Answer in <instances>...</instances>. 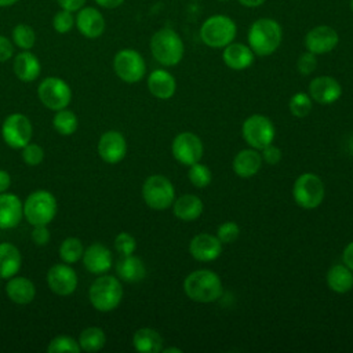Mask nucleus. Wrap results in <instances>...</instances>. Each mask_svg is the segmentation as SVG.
Listing matches in <instances>:
<instances>
[{"label":"nucleus","instance_id":"nucleus-1","mask_svg":"<svg viewBox=\"0 0 353 353\" xmlns=\"http://www.w3.org/2000/svg\"><path fill=\"white\" fill-rule=\"evenodd\" d=\"M248 46L254 54L266 57L273 54L281 44L283 29L276 19L259 18L248 29Z\"/></svg>","mask_w":353,"mask_h":353},{"label":"nucleus","instance_id":"nucleus-2","mask_svg":"<svg viewBox=\"0 0 353 353\" xmlns=\"http://www.w3.org/2000/svg\"><path fill=\"white\" fill-rule=\"evenodd\" d=\"M183 290L192 301L210 303L222 295V281L215 272L199 269L186 276Z\"/></svg>","mask_w":353,"mask_h":353},{"label":"nucleus","instance_id":"nucleus-3","mask_svg":"<svg viewBox=\"0 0 353 353\" xmlns=\"http://www.w3.org/2000/svg\"><path fill=\"white\" fill-rule=\"evenodd\" d=\"M150 51L153 58L164 66H175L183 57V41L171 28L159 29L150 39Z\"/></svg>","mask_w":353,"mask_h":353},{"label":"nucleus","instance_id":"nucleus-4","mask_svg":"<svg viewBox=\"0 0 353 353\" xmlns=\"http://www.w3.org/2000/svg\"><path fill=\"white\" fill-rule=\"evenodd\" d=\"M237 33L236 22L223 14L208 17L200 28L201 41L211 48H223L230 44Z\"/></svg>","mask_w":353,"mask_h":353},{"label":"nucleus","instance_id":"nucleus-5","mask_svg":"<svg viewBox=\"0 0 353 353\" xmlns=\"http://www.w3.org/2000/svg\"><path fill=\"white\" fill-rule=\"evenodd\" d=\"M91 305L99 312H112L123 299V287L114 276H99L88 290Z\"/></svg>","mask_w":353,"mask_h":353},{"label":"nucleus","instance_id":"nucleus-6","mask_svg":"<svg viewBox=\"0 0 353 353\" xmlns=\"http://www.w3.org/2000/svg\"><path fill=\"white\" fill-rule=\"evenodd\" d=\"M57 215V199L48 190L30 193L23 203V216L30 225H48Z\"/></svg>","mask_w":353,"mask_h":353},{"label":"nucleus","instance_id":"nucleus-7","mask_svg":"<svg viewBox=\"0 0 353 353\" xmlns=\"http://www.w3.org/2000/svg\"><path fill=\"white\" fill-rule=\"evenodd\" d=\"M142 197L145 203L157 211L167 210L175 200V189L168 178L164 175H150L142 186Z\"/></svg>","mask_w":353,"mask_h":353},{"label":"nucleus","instance_id":"nucleus-8","mask_svg":"<svg viewBox=\"0 0 353 353\" xmlns=\"http://www.w3.org/2000/svg\"><path fill=\"white\" fill-rule=\"evenodd\" d=\"M324 193L325 190L323 181L312 172H305L299 175L292 188V196L295 203L305 210L319 207L324 199Z\"/></svg>","mask_w":353,"mask_h":353},{"label":"nucleus","instance_id":"nucleus-9","mask_svg":"<svg viewBox=\"0 0 353 353\" xmlns=\"http://www.w3.org/2000/svg\"><path fill=\"white\" fill-rule=\"evenodd\" d=\"M37 95L46 108L51 110H61L68 108L70 103L72 90L61 77L48 76L39 84Z\"/></svg>","mask_w":353,"mask_h":353},{"label":"nucleus","instance_id":"nucleus-10","mask_svg":"<svg viewBox=\"0 0 353 353\" xmlns=\"http://www.w3.org/2000/svg\"><path fill=\"white\" fill-rule=\"evenodd\" d=\"M33 127L30 120L22 113L8 114L1 124V137L12 149H22L32 141Z\"/></svg>","mask_w":353,"mask_h":353},{"label":"nucleus","instance_id":"nucleus-11","mask_svg":"<svg viewBox=\"0 0 353 353\" xmlns=\"http://www.w3.org/2000/svg\"><path fill=\"white\" fill-rule=\"evenodd\" d=\"M243 138L254 149L262 150L274 139V125L263 114H252L243 123Z\"/></svg>","mask_w":353,"mask_h":353},{"label":"nucleus","instance_id":"nucleus-12","mask_svg":"<svg viewBox=\"0 0 353 353\" xmlns=\"http://www.w3.org/2000/svg\"><path fill=\"white\" fill-rule=\"evenodd\" d=\"M113 69L123 81L137 83L145 76L146 65L138 51L132 48H124L114 55Z\"/></svg>","mask_w":353,"mask_h":353},{"label":"nucleus","instance_id":"nucleus-13","mask_svg":"<svg viewBox=\"0 0 353 353\" xmlns=\"http://www.w3.org/2000/svg\"><path fill=\"white\" fill-rule=\"evenodd\" d=\"M203 142L193 132H181L178 134L171 145L172 156L176 161L183 165H192L203 157Z\"/></svg>","mask_w":353,"mask_h":353},{"label":"nucleus","instance_id":"nucleus-14","mask_svg":"<svg viewBox=\"0 0 353 353\" xmlns=\"http://www.w3.org/2000/svg\"><path fill=\"white\" fill-rule=\"evenodd\" d=\"M47 284L54 294L66 296L74 292L77 287V274L69 263H55L47 272Z\"/></svg>","mask_w":353,"mask_h":353},{"label":"nucleus","instance_id":"nucleus-15","mask_svg":"<svg viewBox=\"0 0 353 353\" xmlns=\"http://www.w3.org/2000/svg\"><path fill=\"white\" fill-rule=\"evenodd\" d=\"M339 41L336 30L328 25L312 28L305 36V47L307 51L320 55L332 51Z\"/></svg>","mask_w":353,"mask_h":353},{"label":"nucleus","instance_id":"nucleus-16","mask_svg":"<svg viewBox=\"0 0 353 353\" xmlns=\"http://www.w3.org/2000/svg\"><path fill=\"white\" fill-rule=\"evenodd\" d=\"M127 142L121 132L110 130L101 135L98 141V154L109 164H116L125 157Z\"/></svg>","mask_w":353,"mask_h":353},{"label":"nucleus","instance_id":"nucleus-17","mask_svg":"<svg viewBox=\"0 0 353 353\" xmlns=\"http://www.w3.org/2000/svg\"><path fill=\"white\" fill-rule=\"evenodd\" d=\"M342 94L341 84L331 76L314 77L309 84V95L317 103L330 105L339 99Z\"/></svg>","mask_w":353,"mask_h":353},{"label":"nucleus","instance_id":"nucleus-18","mask_svg":"<svg viewBox=\"0 0 353 353\" xmlns=\"http://www.w3.org/2000/svg\"><path fill=\"white\" fill-rule=\"evenodd\" d=\"M190 255L200 262H210L216 259L222 252V243L216 236L200 233L190 240Z\"/></svg>","mask_w":353,"mask_h":353},{"label":"nucleus","instance_id":"nucleus-19","mask_svg":"<svg viewBox=\"0 0 353 353\" xmlns=\"http://www.w3.org/2000/svg\"><path fill=\"white\" fill-rule=\"evenodd\" d=\"M76 26L87 39H97L105 30V18L95 7H81L76 15Z\"/></svg>","mask_w":353,"mask_h":353},{"label":"nucleus","instance_id":"nucleus-20","mask_svg":"<svg viewBox=\"0 0 353 353\" xmlns=\"http://www.w3.org/2000/svg\"><path fill=\"white\" fill-rule=\"evenodd\" d=\"M81 258L84 268L94 274L106 273L110 269L113 261L110 250L101 243H92L91 245H88L84 250Z\"/></svg>","mask_w":353,"mask_h":353},{"label":"nucleus","instance_id":"nucleus-21","mask_svg":"<svg viewBox=\"0 0 353 353\" xmlns=\"http://www.w3.org/2000/svg\"><path fill=\"white\" fill-rule=\"evenodd\" d=\"M23 216V204L14 193H0V229L15 228Z\"/></svg>","mask_w":353,"mask_h":353},{"label":"nucleus","instance_id":"nucleus-22","mask_svg":"<svg viewBox=\"0 0 353 353\" xmlns=\"http://www.w3.org/2000/svg\"><path fill=\"white\" fill-rule=\"evenodd\" d=\"M254 55L255 54L250 48V46L232 41L230 44L223 47L222 59L228 68L233 70H244L252 65Z\"/></svg>","mask_w":353,"mask_h":353},{"label":"nucleus","instance_id":"nucleus-23","mask_svg":"<svg viewBox=\"0 0 353 353\" xmlns=\"http://www.w3.org/2000/svg\"><path fill=\"white\" fill-rule=\"evenodd\" d=\"M12 69L15 76L21 81L30 83L40 76L41 65L39 58L33 52H30L29 50H23L14 58Z\"/></svg>","mask_w":353,"mask_h":353},{"label":"nucleus","instance_id":"nucleus-24","mask_svg":"<svg viewBox=\"0 0 353 353\" xmlns=\"http://www.w3.org/2000/svg\"><path fill=\"white\" fill-rule=\"evenodd\" d=\"M148 88L153 97L159 99H170L175 94L176 83L170 72L156 69L148 77Z\"/></svg>","mask_w":353,"mask_h":353},{"label":"nucleus","instance_id":"nucleus-25","mask_svg":"<svg viewBox=\"0 0 353 353\" xmlns=\"http://www.w3.org/2000/svg\"><path fill=\"white\" fill-rule=\"evenodd\" d=\"M262 165V156L256 149H243L233 159V171L240 178L254 176Z\"/></svg>","mask_w":353,"mask_h":353},{"label":"nucleus","instance_id":"nucleus-26","mask_svg":"<svg viewBox=\"0 0 353 353\" xmlns=\"http://www.w3.org/2000/svg\"><path fill=\"white\" fill-rule=\"evenodd\" d=\"M7 296L18 303V305H26L30 303L34 299L36 295V287L32 280L23 276H12L8 279V283L6 285Z\"/></svg>","mask_w":353,"mask_h":353},{"label":"nucleus","instance_id":"nucleus-27","mask_svg":"<svg viewBox=\"0 0 353 353\" xmlns=\"http://www.w3.org/2000/svg\"><path fill=\"white\" fill-rule=\"evenodd\" d=\"M172 204H174L172 208H174L175 216L185 222L197 219L201 215L204 208L201 199L197 197L196 194H183L176 200H174Z\"/></svg>","mask_w":353,"mask_h":353},{"label":"nucleus","instance_id":"nucleus-28","mask_svg":"<svg viewBox=\"0 0 353 353\" xmlns=\"http://www.w3.org/2000/svg\"><path fill=\"white\" fill-rule=\"evenodd\" d=\"M22 263L19 250L11 243H0V279H11L15 276Z\"/></svg>","mask_w":353,"mask_h":353},{"label":"nucleus","instance_id":"nucleus-29","mask_svg":"<svg viewBox=\"0 0 353 353\" xmlns=\"http://www.w3.org/2000/svg\"><path fill=\"white\" fill-rule=\"evenodd\" d=\"M117 276L127 283H138L146 276V268L141 258L131 255H123L116 265Z\"/></svg>","mask_w":353,"mask_h":353},{"label":"nucleus","instance_id":"nucleus-30","mask_svg":"<svg viewBox=\"0 0 353 353\" xmlns=\"http://www.w3.org/2000/svg\"><path fill=\"white\" fill-rule=\"evenodd\" d=\"M132 345L141 353H159L163 350V338L153 328H139L132 336Z\"/></svg>","mask_w":353,"mask_h":353},{"label":"nucleus","instance_id":"nucleus-31","mask_svg":"<svg viewBox=\"0 0 353 353\" xmlns=\"http://www.w3.org/2000/svg\"><path fill=\"white\" fill-rule=\"evenodd\" d=\"M328 287L338 294H345L353 288V272L343 265H334L327 272Z\"/></svg>","mask_w":353,"mask_h":353},{"label":"nucleus","instance_id":"nucleus-32","mask_svg":"<svg viewBox=\"0 0 353 353\" xmlns=\"http://www.w3.org/2000/svg\"><path fill=\"white\" fill-rule=\"evenodd\" d=\"M106 343V335L99 327H88L80 332L79 345L80 349L88 353L101 350Z\"/></svg>","mask_w":353,"mask_h":353},{"label":"nucleus","instance_id":"nucleus-33","mask_svg":"<svg viewBox=\"0 0 353 353\" xmlns=\"http://www.w3.org/2000/svg\"><path fill=\"white\" fill-rule=\"evenodd\" d=\"M79 125V119L77 116L72 112L65 109L57 110V113L52 117V127L55 128V131L61 135H72Z\"/></svg>","mask_w":353,"mask_h":353},{"label":"nucleus","instance_id":"nucleus-34","mask_svg":"<svg viewBox=\"0 0 353 353\" xmlns=\"http://www.w3.org/2000/svg\"><path fill=\"white\" fill-rule=\"evenodd\" d=\"M84 248L79 239L68 237L61 243L59 256L65 263H74L83 256Z\"/></svg>","mask_w":353,"mask_h":353},{"label":"nucleus","instance_id":"nucleus-35","mask_svg":"<svg viewBox=\"0 0 353 353\" xmlns=\"http://www.w3.org/2000/svg\"><path fill=\"white\" fill-rule=\"evenodd\" d=\"M12 43L21 50H30L36 43V33L32 26L26 23H18L12 29Z\"/></svg>","mask_w":353,"mask_h":353},{"label":"nucleus","instance_id":"nucleus-36","mask_svg":"<svg viewBox=\"0 0 353 353\" xmlns=\"http://www.w3.org/2000/svg\"><path fill=\"white\" fill-rule=\"evenodd\" d=\"M80 345L79 341L69 335H58L52 338L47 346L48 353H63V352H70V353H79Z\"/></svg>","mask_w":353,"mask_h":353},{"label":"nucleus","instance_id":"nucleus-37","mask_svg":"<svg viewBox=\"0 0 353 353\" xmlns=\"http://www.w3.org/2000/svg\"><path fill=\"white\" fill-rule=\"evenodd\" d=\"M188 176H189V181L193 186L201 189V188H205V186L210 185L212 174H211L210 168L205 164H201V163L197 161V163L189 165Z\"/></svg>","mask_w":353,"mask_h":353},{"label":"nucleus","instance_id":"nucleus-38","mask_svg":"<svg viewBox=\"0 0 353 353\" xmlns=\"http://www.w3.org/2000/svg\"><path fill=\"white\" fill-rule=\"evenodd\" d=\"M288 108L294 116L305 117L312 110V98L305 92H296L291 97Z\"/></svg>","mask_w":353,"mask_h":353},{"label":"nucleus","instance_id":"nucleus-39","mask_svg":"<svg viewBox=\"0 0 353 353\" xmlns=\"http://www.w3.org/2000/svg\"><path fill=\"white\" fill-rule=\"evenodd\" d=\"M74 25H76V17L73 15L72 11H68V10L58 11L52 18V28L59 34H65L70 32Z\"/></svg>","mask_w":353,"mask_h":353},{"label":"nucleus","instance_id":"nucleus-40","mask_svg":"<svg viewBox=\"0 0 353 353\" xmlns=\"http://www.w3.org/2000/svg\"><path fill=\"white\" fill-rule=\"evenodd\" d=\"M22 160L25 164L34 167L39 165L44 160V150L40 145L29 142L26 146L22 148Z\"/></svg>","mask_w":353,"mask_h":353},{"label":"nucleus","instance_id":"nucleus-41","mask_svg":"<svg viewBox=\"0 0 353 353\" xmlns=\"http://www.w3.org/2000/svg\"><path fill=\"white\" fill-rule=\"evenodd\" d=\"M114 248L120 255H131L137 250V241L130 233L121 232L114 239Z\"/></svg>","mask_w":353,"mask_h":353},{"label":"nucleus","instance_id":"nucleus-42","mask_svg":"<svg viewBox=\"0 0 353 353\" xmlns=\"http://www.w3.org/2000/svg\"><path fill=\"white\" fill-rule=\"evenodd\" d=\"M240 234V228L234 222H223L218 230H216V237L221 240L222 244H229L233 243Z\"/></svg>","mask_w":353,"mask_h":353},{"label":"nucleus","instance_id":"nucleus-43","mask_svg":"<svg viewBox=\"0 0 353 353\" xmlns=\"http://www.w3.org/2000/svg\"><path fill=\"white\" fill-rule=\"evenodd\" d=\"M317 66V58H316V54L310 52V51H306L303 54L299 55L298 58V62H296V68H298V72L303 76H307L310 73L314 72Z\"/></svg>","mask_w":353,"mask_h":353},{"label":"nucleus","instance_id":"nucleus-44","mask_svg":"<svg viewBox=\"0 0 353 353\" xmlns=\"http://www.w3.org/2000/svg\"><path fill=\"white\" fill-rule=\"evenodd\" d=\"M50 230L47 228V225H34L33 230H32V240L34 244L37 245H46L50 241Z\"/></svg>","mask_w":353,"mask_h":353},{"label":"nucleus","instance_id":"nucleus-45","mask_svg":"<svg viewBox=\"0 0 353 353\" xmlns=\"http://www.w3.org/2000/svg\"><path fill=\"white\" fill-rule=\"evenodd\" d=\"M262 159L268 163V164H270V165H274V164H277L280 160H281V150L277 148V146H274V145H268V146H265L263 149H262Z\"/></svg>","mask_w":353,"mask_h":353},{"label":"nucleus","instance_id":"nucleus-46","mask_svg":"<svg viewBox=\"0 0 353 353\" xmlns=\"http://www.w3.org/2000/svg\"><path fill=\"white\" fill-rule=\"evenodd\" d=\"M14 54V46L11 40L3 34H0V62L8 61Z\"/></svg>","mask_w":353,"mask_h":353},{"label":"nucleus","instance_id":"nucleus-47","mask_svg":"<svg viewBox=\"0 0 353 353\" xmlns=\"http://www.w3.org/2000/svg\"><path fill=\"white\" fill-rule=\"evenodd\" d=\"M87 0H57V3L59 4V7L62 10H68V11H79L81 7H84Z\"/></svg>","mask_w":353,"mask_h":353},{"label":"nucleus","instance_id":"nucleus-48","mask_svg":"<svg viewBox=\"0 0 353 353\" xmlns=\"http://www.w3.org/2000/svg\"><path fill=\"white\" fill-rule=\"evenodd\" d=\"M342 261L343 263L353 272V241H350L345 250H343V254H342Z\"/></svg>","mask_w":353,"mask_h":353},{"label":"nucleus","instance_id":"nucleus-49","mask_svg":"<svg viewBox=\"0 0 353 353\" xmlns=\"http://www.w3.org/2000/svg\"><path fill=\"white\" fill-rule=\"evenodd\" d=\"M11 185V176L7 171L0 170V193H4Z\"/></svg>","mask_w":353,"mask_h":353},{"label":"nucleus","instance_id":"nucleus-50","mask_svg":"<svg viewBox=\"0 0 353 353\" xmlns=\"http://www.w3.org/2000/svg\"><path fill=\"white\" fill-rule=\"evenodd\" d=\"M99 7L102 8H109V10H113V8H117L120 7L124 0H94Z\"/></svg>","mask_w":353,"mask_h":353},{"label":"nucleus","instance_id":"nucleus-51","mask_svg":"<svg viewBox=\"0 0 353 353\" xmlns=\"http://www.w3.org/2000/svg\"><path fill=\"white\" fill-rule=\"evenodd\" d=\"M241 6L244 7H250V8H254V7H259L265 3V0H237Z\"/></svg>","mask_w":353,"mask_h":353},{"label":"nucleus","instance_id":"nucleus-52","mask_svg":"<svg viewBox=\"0 0 353 353\" xmlns=\"http://www.w3.org/2000/svg\"><path fill=\"white\" fill-rule=\"evenodd\" d=\"M18 1H19V0H0V8L14 6V4H15V3H18Z\"/></svg>","mask_w":353,"mask_h":353},{"label":"nucleus","instance_id":"nucleus-53","mask_svg":"<svg viewBox=\"0 0 353 353\" xmlns=\"http://www.w3.org/2000/svg\"><path fill=\"white\" fill-rule=\"evenodd\" d=\"M164 353H171V352H175V353H181L182 350L178 349V347H167V349H163Z\"/></svg>","mask_w":353,"mask_h":353},{"label":"nucleus","instance_id":"nucleus-54","mask_svg":"<svg viewBox=\"0 0 353 353\" xmlns=\"http://www.w3.org/2000/svg\"><path fill=\"white\" fill-rule=\"evenodd\" d=\"M350 7H352V11H353V0H350Z\"/></svg>","mask_w":353,"mask_h":353},{"label":"nucleus","instance_id":"nucleus-55","mask_svg":"<svg viewBox=\"0 0 353 353\" xmlns=\"http://www.w3.org/2000/svg\"><path fill=\"white\" fill-rule=\"evenodd\" d=\"M219 1H226V0H219Z\"/></svg>","mask_w":353,"mask_h":353}]
</instances>
